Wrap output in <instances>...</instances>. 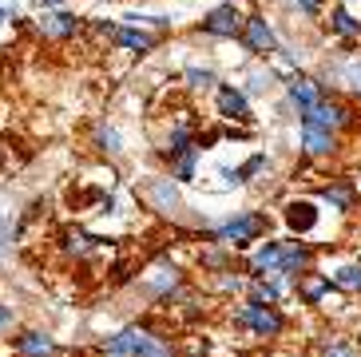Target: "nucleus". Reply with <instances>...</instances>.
Masks as SVG:
<instances>
[{
  "label": "nucleus",
  "mask_w": 361,
  "mask_h": 357,
  "mask_svg": "<svg viewBox=\"0 0 361 357\" xmlns=\"http://www.w3.org/2000/svg\"><path fill=\"white\" fill-rule=\"evenodd\" d=\"M99 349H104L107 357H175L167 337L151 334L147 326H123L119 334L107 337Z\"/></svg>",
  "instance_id": "obj_1"
},
{
  "label": "nucleus",
  "mask_w": 361,
  "mask_h": 357,
  "mask_svg": "<svg viewBox=\"0 0 361 357\" xmlns=\"http://www.w3.org/2000/svg\"><path fill=\"white\" fill-rule=\"evenodd\" d=\"M266 231V219L258 214V210H246V214H238V219H231V222H223V226H214L211 231V238L214 242H223V246H250V242L258 238V234Z\"/></svg>",
  "instance_id": "obj_2"
},
{
  "label": "nucleus",
  "mask_w": 361,
  "mask_h": 357,
  "mask_svg": "<svg viewBox=\"0 0 361 357\" xmlns=\"http://www.w3.org/2000/svg\"><path fill=\"white\" fill-rule=\"evenodd\" d=\"M234 322L246 329H255L258 337H278L286 329V317L278 314V305H262V302H243L238 314H234Z\"/></svg>",
  "instance_id": "obj_3"
},
{
  "label": "nucleus",
  "mask_w": 361,
  "mask_h": 357,
  "mask_svg": "<svg viewBox=\"0 0 361 357\" xmlns=\"http://www.w3.org/2000/svg\"><path fill=\"white\" fill-rule=\"evenodd\" d=\"M80 28H84V20L68 8H44V16L36 20V32L44 40H75Z\"/></svg>",
  "instance_id": "obj_4"
},
{
  "label": "nucleus",
  "mask_w": 361,
  "mask_h": 357,
  "mask_svg": "<svg viewBox=\"0 0 361 357\" xmlns=\"http://www.w3.org/2000/svg\"><path fill=\"white\" fill-rule=\"evenodd\" d=\"M243 24H246V16L234 4H219V8H211L207 16H202V24L199 28L207 32V36H223V40H238L243 36Z\"/></svg>",
  "instance_id": "obj_5"
},
{
  "label": "nucleus",
  "mask_w": 361,
  "mask_h": 357,
  "mask_svg": "<svg viewBox=\"0 0 361 357\" xmlns=\"http://www.w3.org/2000/svg\"><path fill=\"white\" fill-rule=\"evenodd\" d=\"M12 357H60L56 337H48L44 329H20L16 337H8Z\"/></svg>",
  "instance_id": "obj_6"
},
{
  "label": "nucleus",
  "mask_w": 361,
  "mask_h": 357,
  "mask_svg": "<svg viewBox=\"0 0 361 357\" xmlns=\"http://www.w3.org/2000/svg\"><path fill=\"white\" fill-rule=\"evenodd\" d=\"M238 40L250 48V52H258V56H270V52H278V36H274V28L262 20V16H246V24H243V36Z\"/></svg>",
  "instance_id": "obj_7"
},
{
  "label": "nucleus",
  "mask_w": 361,
  "mask_h": 357,
  "mask_svg": "<svg viewBox=\"0 0 361 357\" xmlns=\"http://www.w3.org/2000/svg\"><path fill=\"white\" fill-rule=\"evenodd\" d=\"M350 119L353 116L341 104H326V99L302 111V127H326V131H338V127H345Z\"/></svg>",
  "instance_id": "obj_8"
},
{
  "label": "nucleus",
  "mask_w": 361,
  "mask_h": 357,
  "mask_svg": "<svg viewBox=\"0 0 361 357\" xmlns=\"http://www.w3.org/2000/svg\"><path fill=\"white\" fill-rule=\"evenodd\" d=\"M278 262H282V274L286 278H302L314 262V250L306 242H278Z\"/></svg>",
  "instance_id": "obj_9"
},
{
  "label": "nucleus",
  "mask_w": 361,
  "mask_h": 357,
  "mask_svg": "<svg viewBox=\"0 0 361 357\" xmlns=\"http://www.w3.org/2000/svg\"><path fill=\"white\" fill-rule=\"evenodd\" d=\"M111 40L119 44V48H123V52H135V56H147L151 48H155V36H151V32H143V28H135V24H119L116 28V36H111Z\"/></svg>",
  "instance_id": "obj_10"
},
{
  "label": "nucleus",
  "mask_w": 361,
  "mask_h": 357,
  "mask_svg": "<svg viewBox=\"0 0 361 357\" xmlns=\"http://www.w3.org/2000/svg\"><path fill=\"white\" fill-rule=\"evenodd\" d=\"M219 116L226 119H250V104L234 84H219Z\"/></svg>",
  "instance_id": "obj_11"
},
{
  "label": "nucleus",
  "mask_w": 361,
  "mask_h": 357,
  "mask_svg": "<svg viewBox=\"0 0 361 357\" xmlns=\"http://www.w3.org/2000/svg\"><path fill=\"white\" fill-rule=\"evenodd\" d=\"M290 99H294V104L306 111V107L322 104L326 95H322V84H318V80H310V75H290Z\"/></svg>",
  "instance_id": "obj_12"
},
{
  "label": "nucleus",
  "mask_w": 361,
  "mask_h": 357,
  "mask_svg": "<svg viewBox=\"0 0 361 357\" xmlns=\"http://www.w3.org/2000/svg\"><path fill=\"white\" fill-rule=\"evenodd\" d=\"M147 199H151V207H155V210H167V214L179 210V190H175L171 178H151V183H147Z\"/></svg>",
  "instance_id": "obj_13"
},
{
  "label": "nucleus",
  "mask_w": 361,
  "mask_h": 357,
  "mask_svg": "<svg viewBox=\"0 0 361 357\" xmlns=\"http://www.w3.org/2000/svg\"><path fill=\"white\" fill-rule=\"evenodd\" d=\"M96 242H99V238H92L87 231H80V226H68V231L60 234V250H64L68 258H87V254L96 250Z\"/></svg>",
  "instance_id": "obj_14"
},
{
  "label": "nucleus",
  "mask_w": 361,
  "mask_h": 357,
  "mask_svg": "<svg viewBox=\"0 0 361 357\" xmlns=\"http://www.w3.org/2000/svg\"><path fill=\"white\" fill-rule=\"evenodd\" d=\"M334 147H338L334 131H326V127H302V151L306 155H329Z\"/></svg>",
  "instance_id": "obj_15"
},
{
  "label": "nucleus",
  "mask_w": 361,
  "mask_h": 357,
  "mask_svg": "<svg viewBox=\"0 0 361 357\" xmlns=\"http://www.w3.org/2000/svg\"><path fill=\"white\" fill-rule=\"evenodd\" d=\"M250 270H255V278H282V262H278V242H266L262 250L255 254Z\"/></svg>",
  "instance_id": "obj_16"
},
{
  "label": "nucleus",
  "mask_w": 361,
  "mask_h": 357,
  "mask_svg": "<svg viewBox=\"0 0 361 357\" xmlns=\"http://www.w3.org/2000/svg\"><path fill=\"white\" fill-rule=\"evenodd\" d=\"M151 274H155V278H147V286H151V294L159 298V302H167V298L183 286V278H179L175 266H171V270H151Z\"/></svg>",
  "instance_id": "obj_17"
},
{
  "label": "nucleus",
  "mask_w": 361,
  "mask_h": 357,
  "mask_svg": "<svg viewBox=\"0 0 361 357\" xmlns=\"http://www.w3.org/2000/svg\"><path fill=\"white\" fill-rule=\"evenodd\" d=\"M286 222H290V231L306 234V231H314V222H318V210L310 207V202H290V207H286Z\"/></svg>",
  "instance_id": "obj_18"
},
{
  "label": "nucleus",
  "mask_w": 361,
  "mask_h": 357,
  "mask_svg": "<svg viewBox=\"0 0 361 357\" xmlns=\"http://www.w3.org/2000/svg\"><path fill=\"white\" fill-rule=\"evenodd\" d=\"M326 290H329V278H322V274H302V282H298V294H302L306 305H318Z\"/></svg>",
  "instance_id": "obj_19"
},
{
  "label": "nucleus",
  "mask_w": 361,
  "mask_h": 357,
  "mask_svg": "<svg viewBox=\"0 0 361 357\" xmlns=\"http://www.w3.org/2000/svg\"><path fill=\"white\" fill-rule=\"evenodd\" d=\"M278 294H282V286L274 278H250V302H262V305H274Z\"/></svg>",
  "instance_id": "obj_20"
},
{
  "label": "nucleus",
  "mask_w": 361,
  "mask_h": 357,
  "mask_svg": "<svg viewBox=\"0 0 361 357\" xmlns=\"http://www.w3.org/2000/svg\"><path fill=\"white\" fill-rule=\"evenodd\" d=\"M329 32H338L341 40H353V36H361V24L353 20L345 8H338L334 16H329Z\"/></svg>",
  "instance_id": "obj_21"
},
{
  "label": "nucleus",
  "mask_w": 361,
  "mask_h": 357,
  "mask_svg": "<svg viewBox=\"0 0 361 357\" xmlns=\"http://www.w3.org/2000/svg\"><path fill=\"white\" fill-rule=\"evenodd\" d=\"M322 199H326L329 207H338V210H350L353 207V187L350 183H334V187L322 190Z\"/></svg>",
  "instance_id": "obj_22"
},
{
  "label": "nucleus",
  "mask_w": 361,
  "mask_h": 357,
  "mask_svg": "<svg viewBox=\"0 0 361 357\" xmlns=\"http://www.w3.org/2000/svg\"><path fill=\"white\" fill-rule=\"evenodd\" d=\"M329 282L338 286V290H350V294H357L361 290V262H353V266H341Z\"/></svg>",
  "instance_id": "obj_23"
},
{
  "label": "nucleus",
  "mask_w": 361,
  "mask_h": 357,
  "mask_svg": "<svg viewBox=\"0 0 361 357\" xmlns=\"http://www.w3.org/2000/svg\"><path fill=\"white\" fill-rule=\"evenodd\" d=\"M318 353L322 357H361V349L353 346L350 337H329V341H322Z\"/></svg>",
  "instance_id": "obj_24"
},
{
  "label": "nucleus",
  "mask_w": 361,
  "mask_h": 357,
  "mask_svg": "<svg viewBox=\"0 0 361 357\" xmlns=\"http://www.w3.org/2000/svg\"><path fill=\"white\" fill-rule=\"evenodd\" d=\"M96 147L104 151V155H119V151H123V143H119V131H116V127H107V123L96 127Z\"/></svg>",
  "instance_id": "obj_25"
},
{
  "label": "nucleus",
  "mask_w": 361,
  "mask_h": 357,
  "mask_svg": "<svg viewBox=\"0 0 361 357\" xmlns=\"http://www.w3.org/2000/svg\"><path fill=\"white\" fill-rule=\"evenodd\" d=\"M195 163H199V151H195V155L171 159V178H175V183H191V178H195Z\"/></svg>",
  "instance_id": "obj_26"
},
{
  "label": "nucleus",
  "mask_w": 361,
  "mask_h": 357,
  "mask_svg": "<svg viewBox=\"0 0 361 357\" xmlns=\"http://www.w3.org/2000/svg\"><path fill=\"white\" fill-rule=\"evenodd\" d=\"M266 163H270V159H266V155H255V159H246L243 167L234 171V175H238V183H246V178H250V175H258V171H262Z\"/></svg>",
  "instance_id": "obj_27"
},
{
  "label": "nucleus",
  "mask_w": 361,
  "mask_h": 357,
  "mask_svg": "<svg viewBox=\"0 0 361 357\" xmlns=\"http://www.w3.org/2000/svg\"><path fill=\"white\" fill-rule=\"evenodd\" d=\"M183 75H187V84L191 87H211L214 84V72H207V68H187Z\"/></svg>",
  "instance_id": "obj_28"
},
{
  "label": "nucleus",
  "mask_w": 361,
  "mask_h": 357,
  "mask_svg": "<svg viewBox=\"0 0 361 357\" xmlns=\"http://www.w3.org/2000/svg\"><path fill=\"white\" fill-rule=\"evenodd\" d=\"M12 329H16V310L0 302V337H8Z\"/></svg>",
  "instance_id": "obj_29"
},
{
  "label": "nucleus",
  "mask_w": 361,
  "mask_h": 357,
  "mask_svg": "<svg viewBox=\"0 0 361 357\" xmlns=\"http://www.w3.org/2000/svg\"><path fill=\"white\" fill-rule=\"evenodd\" d=\"M202 262L211 266V270H223V266H226V254H202Z\"/></svg>",
  "instance_id": "obj_30"
},
{
  "label": "nucleus",
  "mask_w": 361,
  "mask_h": 357,
  "mask_svg": "<svg viewBox=\"0 0 361 357\" xmlns=\"http://www.w3.org/2000/svg\"><path fill=\"white\" fill-rule=\"evenodd\" d=\"M266 87H270V75H250V92H266Z\"/></svg>",
  "instance_id": "obj_31"
},
{
  "label": "nucleus",
  "mask_w": 361,
  "mask_h": 357,
  "mask_svg": "<svg viewBox=\"0 0 361 357\" xmlns=\"http://www.w3.org/2000/svg\"><path fill=\"white\" fill-rule=\"evenodd\" d=\"M294 4H298L302 12H306V16H314V12L322 8V0H294Z\"/></svg>",
  "instance_id": "obj_32"
},
{
  "label": "nucleus",
  "mask_w": 361,
  "mask_h": 357,
  "mask_svg": "<svg viewBox=\"0 0 361 357\" xmlns=\"http://www.w3.org/2000/svg\"><path fill=\"white\" fill-rule=\"evenodd\" d=\"M40 4H44V8H64L68 0H40Z\"/></svg>",
  "instance_id": "obj_33"
},
{
  "label": "nucleus",
  "mask_w": 361,
  "mask_h": 357,
  "mask_svg": "<svg viewBox=\"0 0 361 357\" xmlns=\"http://www.w3.org/2000/svg\"><path fill=\"white\" fill-rule=\"evenodd\" d=\"M353 87L361 92V68H353Z\"/></svg>",
  "instance_id": "obj_34"
}]
</instances>
